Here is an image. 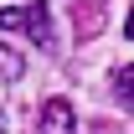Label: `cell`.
<instances>
[{
    "label": "cell",
    "instance_id": "cell-5",
    "mask_svg": "<svg viewBox=\"0 0 134 134\" xmlns=\"http://www.w3.org/2000/svg\"><path fill=\"white\" fill-rule=\"evenodd\" d=\"M124 36H129V41H134V10H129V21H124Z\"/></svg>",
    "mask_w": 134,
    "mask_h": 134
},
{
    "label": "cell",
    "instance_id": "cell-4",
    "mask_svg": "<svg viewBox=\"0 0 134 134\" xmlns=\"http://www.w3.org/2000/svg\"><path fill=\"white\" fill-rule=\"evenodd\" d=\"M0 72H5V77H21V57L10 47H0Z\"/></svg>",
    "mask_w": 134,
    "mask_h": 134
},
{
    "label": "cell",
    "instance_id": "cell-6",
    "mask_svg": "<svg viewBox=\"0 0 134 134\" xmlns=\"http://www.w3.org/2000/svg\"><path fill=\"white\" fill-rule=\"evenodd\" d=\"M0 134H5V114H0Z\"/></svg>",
    "mask_w": 134,
    "mask_h": 134
},
{
    "label": "cell",
    "instance_id": "cell-3",
    "mask_svg": "<svg viewBox=\"0 0 134 134\" xmlns=\"http://www.w3.org/2000/svg\"><path fill=\"white\" fill-rule=\"evenodd\" d=\"M114 93H119V103H124V108H134V62L114 72Z\"/></svg>",
    "mask_w": 134,
    "mask_h": 134
},
{
    "label": "cell",
    "instance_id": "cell-1",
    "mask_svg": "<svg viewBox=\"0 0 134 134\" xmlns=\"http://www.w3.org/2000/svg\"><path fill=\"white\" fill-rule=\"evenodd\" d=\"M0 31H26L36 47H52V10L47 5H0Z\"/></svg>",
    "mask_w": 134,
    "mask_h": 134
},
{
    "label": "cell",
    "instance_id": "cell-2",
    "mask_svg": "<svg viewBox=\"0 0 134 134\" xmlns=\"http://www.w3.org/2000/svg\"><path fill=\"white\" fill-rule=\"evenodd\" d=\"M36 134H77L72 103H67V98H47V103H41V114H36Z\"/></svg>",
    "mask_w": 134,
    "mask_h": 134
}]
</instances>
